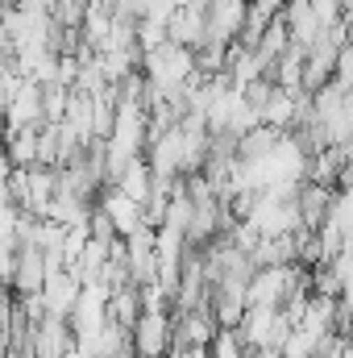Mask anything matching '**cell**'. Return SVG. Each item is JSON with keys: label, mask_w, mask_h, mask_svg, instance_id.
<instances>
[{"label": "cell", "mask_w": 353, "mask_h": 358, "mask_svg": "<svg viewBox=\"0 0 353 358\" xmlns=\"http://www.w3.org/2000/svg\"><path fill=\"white\" fill-rule=\"evenodd\" d=\"M303 271L295 263H274V267H254L250 275V287H246V308L250 304H270V308H283L299 287H303Z\"/></svg>", "instance_id": "cell-1"}, {"label": "cell", "mask_w": 353, "mask_h": 358, "mask_svg": "<svg viewBox=\"0 0 353 358\" xmlns=\"http://www.w3.org/2000/svg\"><path fill=\"white\" fill-rule=\"evenodd\" d=\"M237 334L246 338L250 350H258V346L283 350V342H287V334H291V317H287L283 308H270V304H250L246 317H241V325H237Z\"/></svg>", "instance_id": "cell-2"}, {"label": "cell", "mask_w": 353, "mask_h": 358, "mask_svg": "<svg viewBox=\"0 0 353 358\" xmlns=\"http://www.w3.org/2000/svg\"><path fill=\"white\" fill-rule=\"evenodd\" d=\"M175 346V321L163 308H146L133 321V350L137 358H167Z\"/></svg>", "instance_id": "cell-3"}, {"label": "cell", "mask_w": 353, "mask_h": 358, "mask_svg": "<svg viewBox=\"0 0 353 358\" xmlns=\"http://www.w3.org/2000/svg\"><path fill=\"white\" fill-rule=\"evenodd\" d=\"M80 292H84V279H80L75 271L71 267H50V275H46V283H42L38 296H42L46 317H71Z\"/></svg>", "instance_id": "cell-4"}, {"label": "cell", "mask_w": 353, "mask_h": 358, "mask_svg": "<svg viewBox=\"0 0 353 358\" xmlns=\"http://www.w3.org/2000/svg\"><path fill=\"white\" fill-rule=\"evenodd\" d=\"M100 208L108 213V221H112L117 238H133L142 225H150V221H146V204H142V200H133V196H125L117 183H112V192L100 200Z\"/></svg>", "instance_id": "cell-5"}, {"label": "cell", "mask_w": 353, "mask_h": 358, "mask_svg": "<svg viewBox=\"0 0 353 358\" xmlns=\"http://www.w3.org/2000/svg\"><path fill=\"white\" fill-rule=\"evenodd\" d=\"M46 275H50V259H46V250H38V246H21L17 250V267H13V292H21V296H38L42 292V283H46Z\"/></svg>", "instance_id": "cell-6"}, {"label": "cell", "mask_w": 353, "mask_h": 358, "mask_svg": "<svg viewBox=\"0 0 353 358\" xmlns=\"http://www.w3.org/2000/svg\"><path fill=\"white\" fill-rule=\"evenodd\" d=\"M208 355L212 358H246L250 355V346H246V338L237 334V325H220L216 338L208 342Z\"/></svg>", "instance_id": "cell-7"}, {"label": "cell", "mask_w": 353, "mask_h": 358, "mask_svg": "<svg viewBox=\"0 0 353 358\" xmlns=\"http://www.w3.org/2000/svg\"><path fill=\"white\" fill-rule=\"evenodd\" d=\"M329 271H333V283H337V296L353 304V250H337L329 259Z\"/></svg>", "instance_id": "cell-8"}, {"label": "cell", "mask_w": 353, "mask_h": 358, "mask_svg": "<svg viewBox=\"0 0 353 358\" xmlns=\"http://www.w3.org/2000/svg\"><path fill=\"white\" fill-rule=\"evenodd\" d=\"M333 84H341L345 92H353V42L341 46V55H337V71H333Z\"/></svg>", "instance_id": "cell-9"}, {"label": "cell", "mask_w": 353, "mask_h": 358, "mask_svg": "<svg viewBox=\"0 0 353 358\" xmlns=\"http://www.w3.org/2000/svg\"><path fill=\"white\" fill-rule=\"evenodd\" d=\"M167 358H212V355H208V346H171Z\"/></svg>", "instance_id": "cell-10"}, {"label": "cell", "mask_w": 353, "mask_h": 358, "mask_svg": "<svg viewBox=\"0 0 353 358\" xmlns=\"http://www.w3.org/2000/svg\"><path fill=\"white\" fill-rule=\"evenodd\" d=\"M246 358H287L283 350H274V346H258V350H250Z\"/></svg>", "instance_id": "cell-11"}]
</instances>
